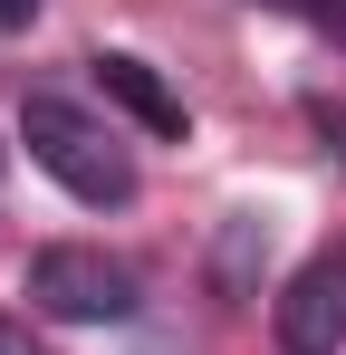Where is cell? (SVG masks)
Masks as SVG:
<instances>
[{
    "label": "cell",
    "mask_w": 346,
    "mask_h": 355,
    "mask_svg": "<svg viewBox=\"0 0 346 355\" xmlns=\"http://www.w3.org/2000/svg\"><path fill=\"white\" fill-rule=\"evenodd\" d=\"M270 336H279V355H337L346 346V250H318L270 297Z\"/></svg>",
    "instance_id": "3957f363"
},
{
    "label": "cell",
    "mask_w": 346,
    "mask_h": 355,
    "mask_svg": "<svg viewBox=\"0 0 346 355\" xmlns=\"http://www.w3.org/2000/svg\"><path fill=\"white\" fill-rule=\"evenodd\" d=\"M97 87H106V96H115V106H125L135 125H145V135H183V96H173V87H164V77H154L145 58L106 49V58H97Z\"/></svg>",
    "instance_id": "277c9868"
},
{
    "label": "cell",
    "mask_w": 346,
    "mask_h": 355,
    "mask_svg": "<svg viewBox=\"0 0 346 355\" xmlns=\"http://www.w3.org/2000/svg\"><path fill=\"white\" fill-rule=\"evenodd\" d=\"M135 269L97 250V240H49V250H29V307H49L67 327H125L135 317Z\"/></svg>",
    "instance_id": "7a4b0ae2"
},
{
    "label": "cell",
    "mask_w": 346,
    "mask_h": 355,
    "mask_svg": "<svg viewBox=\"0 0 346 355\" xmlns=\"http://www.w3.org/2000/svg\"><path fill=\"white\" fill-rule=\"evenodd\" d=\"M19 135H29V164H39L49 182H67L77 202H97V211L135 202V154H125L87 106H67V96H29V106H19Z\"/></svg>",
    "instance_id": "6da1fadb"
},
{
    "label": "cell",
    "mask_w": 346,
    "mask_h": 355,
    "mask_svg": "<svg viewBox=\"0 0 346 355\" xmlns=\"http://www.w3.org/2000/svg\"><path fill=\"white\" fill-rule=\"evenodd\" d=\"M260 250H270V221H260V211H231V221H222V250H212L222 297H260Z\"/></svg>",
    "instance_id": "5b68a950"
},
{
    "label": "cell",
    "mask_w": 346,
    "mask_h": 355,
    "mask_svg": "<svg viewBox=\"0 0 346 355\" xmlns=\"http://www.w3.org/2000/svg\"><path fill=\"white\" fill-rule=\"evenodd\" d=\"M0 355H39V336H29L19 317H0Z\"/></svg>",
    "instance_id": "8992f818"
},
{
    "label": "cell",
    "mask_w": 346,
    "mask_h": 355,
    "mask_svg": "<svg viewBox=\"0 0 346 355\" xmlns=\"http://www.w3.org/2000/svg\"><path fill=\"white\" fill-rule=\"evenodd\" d=\"M250 10H308V19H327V0H250Z\"/></svg>",
    "instance_id": "ba28073f"
},
{
    "label": "cell",
    "mask_w": 346,
    "mask_h": 355,
    "mask_svg": "<svg viewBox=\"0 0 346 355\" xmlns=\"http://www.w3.org/2000/svg\"><path fill=\"white\" fill-rule=\"evenodd\" d=\"M39 19V0H0V29H29Z\"/></svg>",
    "instance_id": "52a82bcc"
}]
</instances>
